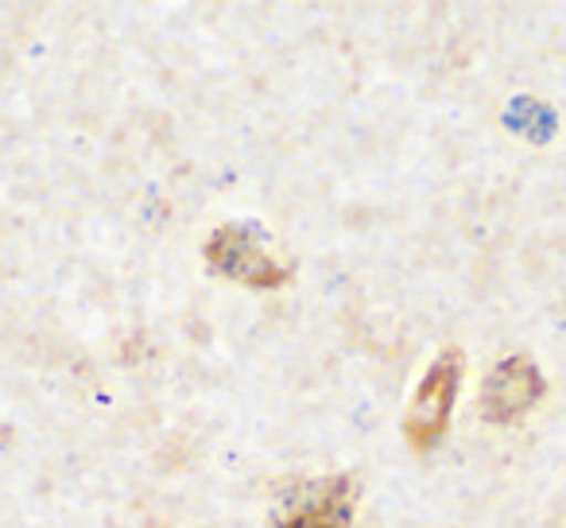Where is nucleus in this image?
Instances as JSON below:
<instances>
[{
    "mask_svg": "<svg viewBox=\"0 0 566 528\" xmlns=\"http://www.w3.org/2000/svg\"><path fill=\"white\" fill-rule=\"evenodd\" d=\"M206 260L221 277L244 288H283L292 280V260L275 257L252 226H221L206 241Z\"/></svg>",
    "mask_w": 566,
    "mask_h": 528,
    "instance_id": "obj_1",
    "label": "nucleus"
},
{
    "mask_svg": "<svg viewBox=\"0 0 566 528\" xmlns=\"http://www.w3.org/2000/svg\"><path fill=\"white\" fill-rule=\"evenodd\" d=\"M458 381H462V354L458 350L439 354L431 370L423 373L408 412H403V439L416 451H431L434 443H442L450 427V412H454Z\"/></svg>",
    "mask_w": 566,
    "mask_h": 528,
    "instance_id": "obj_2",
    "label": "nucleus"
},
{
    "mask_svg": "<svg viewBox=\"0 0 566 528\" xmlns=\"http://www.w3.org/2000/svg\"><path fill=\"white\" fill-rule=\"evenodd\" d=\"M543 393H547V381H543L539 365L527 354H512L489 370L485 385H481V416L489 424H516L543 401Z\"/></svg>",
    "mask_w": 566,
    "mask_h": 528,
    "instance_id": "obj_3",
    "label": "nucleus"
},
{
    "mask_svg": "<svg viewBox=\"0 0 566 528\" xmlns=\"http://www.w3.org/2000/svg\"><path fill=\"white\" fill-rule=\"evenodd\" d=\"M349 517H354V482L331 478L318 482L307 501L283 513L275 528H349Z\"/></svg>",
    "mask_w": 566,
    "mask_h": 528,
    "instance_id": "obj_4",
    "label": "nucleus"
}]
</instances>
